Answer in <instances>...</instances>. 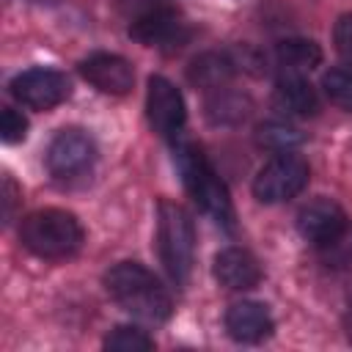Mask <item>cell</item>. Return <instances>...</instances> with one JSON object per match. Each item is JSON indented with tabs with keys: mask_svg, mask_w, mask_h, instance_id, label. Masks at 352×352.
Wrapping results in <instances>:
<instances>
[{
	"mask_svg": "<svg viewBox=\"0 0 352 352\" xmlns=\"http://www.w3.org/2000/svg\"><path fill=\"white\" fill-rule=\"evenodd\" d=\"M104 289L124 311L146 322H165L173 311L170 294L138 261H121L113 270H107Z\"/></svg>",
	"mask_w": 352,
	"mask_h": 352,
	"instance_id": "6da1fadb",
	"label": "cell"
},
{
	"mask_svg": "<svg viewBox=\"0 0 352 352\" xmlns=\"http://www.w3.org/2000/svg\"><path fill=\"white\" fill-rule=\"evenodd\" d=\"M176 162H179V170H182V179L190 190V195L195 198V204L223 228L234 231V220H236V212H234V204L228 198V190L226 184L220 182V176L214 173V168L209 165V160L204 157V151L192 143H182L176 148Z\"/></svg>",
	"mask_w": 352,
	"mask_h": 352,
	"instance_id": "7a4b0ae2",
	"label": "cell"
},
{
	"mask_svg": "<svg viewBox=\"0 0 352 352\" xmlns=\"http://www.w3.org/2000/svg\"><path fill=\"white\" fill-rule=\"evenodd\" d=\"M19 242L38 258H69L82 245V226L72 212L38 209L19 223Z\"/></svg>",
	"mask_w": 352,
	"mask_h": 352,
	"instance_id": "3957f363",
	"label": "cell"
},
{
	"mask_svg": "<svg viewBox=\"0 0 352 352\" xmlns=\"http://www.w3.org/2000/svg\"><path fill=\"white\" fill-rule=\"evenodd\" d=\"M157 248L168 275L176 283H184L192 272L195 228L190 214L173 201H160L157 206Z\"/></svg>",
	"mask_w": 352,
	"mask_h": 352,
	"instance_id": "277c9868",
	"label": "cell"
},
{
	"mask_svg": "<svg viewBox=\"0 0 352 352\" xmlns=\"http://www.w3.org/2000/svg\"><path fill=\"white\" fill-rule=\"evenodd\" d=\"M308 165L297 154H280L270 160L253 179V195L261 204H283L300 195L308 184Z\"/></svg>",
	"mask_w": 352,
	"mask_h": 352,
	"instance_id": "5b68a950",
	"label": "cell"
},
{
	"mask_svg": "<svg viewBox=\"0 0 352 352\" xmlns=\"http://www.w3.org/2000/svg\"><path fill=\"white\" fill-rule=\"evenodd\" d=\"M96 160V143L82 129H60L47 148V168L55 179H77L91 170Z\"/></svg>",
	"mask_w": 352,
	"mask_h": 352,
	"instance_id": "8992f818",
	"label": "cell"
},
{
	"mask_svg": "<svg viewBox=\"0 0 352 352\" xmlns=\"http://www.w3.org/2000/svg\"><path fill=\"white\" fill-rule=\"evenodd\" d=\"M8 88H11L14 99L30 110H52L72 91L66 74H60L55 69H28V72L16 74Z\"/></svg>",
	"mask_w": 352,
	"mask_h": 352,
	"instance_id": "52a82bcc",
	"label": "cell"
},
{
	"mask_svg": "<svg viewBox=\"0 0 352 352\" xmlns=\"http://www.w3.org/2000/svg\"><path fill=\"white\" fill-rule=\"evenodd\" d=\"M146 116H148V124L157 135L162 138H173L182 132L184 126V118H187V110H184V99L179 94V88L154 74L148 77V91H146Z\"/></svg>",
	"mask_w": 352,
	"mask_h": 352,
	"instance_id": "ba28073f",
	"label": "cell"
},
{
	"mask_svg": "<svg viewBox=\"0 0 352 352\" xmlns=\"http://www.w3.org/2000/svg\"><path fill=\"white\" fill-rule=\"evenodd\" d=\"M129 36L146 47H157V50H179L190 41V28L187 22L170 11V8H154L140 14L132 28Z\"/></svg>",
	"mask_w": 352,
	"mask_h": 352,
	"instance_id": "9c48e42d",
	"label": "cell"
},
{
	"mask_svg": "<svg viewBox=\"0 0 352 352\" xmlns=\"http://www.w3.org/2000/svg\"><path fill=\"white\" fill-rule=\"evenodd\" d=\"M297 228H300V234L308 239V242H314V245H327L330 239H336V236H341L346 228H349V223H346V214H344V209L336 204V201H330V198H316V201H311V204H305L302 209H300V214H297Z\"/></svg>",
	"mask_w": 352,
	"mask_h": 352,
	"instance_id": "30bf717a",
	"label": "cell"
},
{
	"mask_svg": "<svg viewBox=\"0 0 352 352\" xmlns=\"http://www.w3.org/2000/svg\"><path fill=\"white\" fill-rule=\"evenodd\" d=\"M80 74L94 88H99L102 94H113V96L129 94V88L135 82L132 63L126 58H121V55H113V52H94V55H88L80 63Z\"/></svg>",
	"mask_w": 352,
	"mask_h": 352,
	"instance_id": "8fae6325",
	"label": "cell"
},
{
	"mask_svg": "<svg viewBox=\"0 0 352 352\" xmlns=\"http://www.w3.org/2000/svg\"><path fill=\"white\" fill-rule=\"evenodd\" d=\"M214 278L220 280V286L231 292H245L261 280V267L250 250L226 248L214 256Z\"/></svg>",
	"mask_w": 352,
	"mask_h": 352,
	"instance_id": "7c38bea8",
	"label": "cell"
},
{
	"mask_svg": "<svg viewBox=\"0 0 352 352\" xmlns=\"http://www.w3.org/2000/svg\"><path fill=\"white\" fill-rule=\"evenodd\" d=\"M226 330L236 341H261L272 333L270 308L256 300H239L226 311Z\"/></svg>",
	"mask_w": 352,
	"mask_h": 352,
	"instance_id": "4fadbf2b",
	"label": "cell"
},
{
	"mask_svg": "<svg viewBox=\"0 0 352 352\" xmlns=\"http://www.w3.org/2000/svg\"><path fill=\"white\" fill-rule=\"evenodd\" d=\"M275 102L292 116H316L319 96L300 72H283L275 82Z\"/></svg>",
	"mask_w": 352,
	"mask_h": 352,
	"instance_id": "5bb4252c",
	"label": "cell"
},
{
	"mask_svg": "<svg viewBox=\"0 0 352 352\" xmlns=\"http://www.w3.org/2000/svg\"><path fill=\"white\" fill-rule=\"evenodd\" d=\"M239 72L236 66V58H234V50H226V52H204L198 55L190 69H187V77L195 88H206V91H217L220 85H226L234 74Z\"/></svg>",
	"mask_w": 352,
	"mask_h": 352,
	"instance_id": "9a60e30c",
	"label": "cell"
},
{
	"mask_svg": "<svg viewBox=\"0 0 352 352\" xmlns=\"http://www.w3.org/2000/svg\"><path fill=\"white\" fill-rule=\"evenodd\" d=\"M275 55L286 72H305L322 63V50L311 38H286L278 44Z\"/></svg>",
	"mask_w": 352,
	"mask_h": 352,
	"instance_id": "2e32d148",
	"label": "cell"
},
{
	"mask_svg": "<svg viewBox=\"0 0 352 352\" xmlns=\"http://www.w3.org/2000/svg\"><path fill=\"white\" fill-rule=\"evenodd\" d=\"M248 113H250V99L223 88H217V94L206 102V116L214 124H239L248 118Z\"/></svg>",
	"mask_w": 352,
	"mask_h": 352,
	"instance_id": "e0dca14e",
	"label": "cell"
},
{
	"mask_svg": "<svg viewBox=\"0 0 352 352\" xmlns=\"http://www.w3.org/2000/svg\"><path fill=\"white\" fill-rule=\"evenodd\" d=\"M256 143L261 148H267V151L286 154V151H292V148H297L302 143V135L294 126L283 124V121H267V124H261L256 129Z\"/></svg>",
	"mask_w": 352,
	"mask_h": 352,
	"instance_id": "ac0fdd59",
	"label": "cell"
},
{
	"mask_svg": "<svg viewBox=\"0 0 352 352\" xmlns=\"http://www.w3.org/2000/svg\"><path fill=\"white\" fill-rule=\"evenodd\" d=\"M327 99L344 110H352V66H336L322 77Z\"/></svg>",
	"mask_w": 352,
	"mask_h": 352,
	"instance_id": "d6986e66",
	"label": "cell"
},
{
	"mask_svg": "<svg viewBox=\"0 0 352 352\" xmlns=\"http://www.w3.org/2000/svg\"><path fill=\"white\" fill-rule=\"evenodd\" d=\"M104 349H113V352H143V349H154V338H148L140 327L121 324L104 338Z\"/></svg>",
	"mask_w": 352,
	"mask_h": 352,
	"instance_id": "ffe728a7",
	"label": "cell"
},
{
	"mask_svg": "<svg viewBox=\"0 0 352 352\" xmlns=\"http://www.w3.org/2000/svg\"><path fill=\"white\" fill-rule=\"evenodd\" d=\"M0 132H3V140H6V143H19V140H25V132H28L25 116L16 113L14 107H3V126H0Z\"/></svg>",
	"mask_w": 352,
	"mask_h": 352,
	"instance_id": "44dd1931",
	"label": "cell"
},
{
	"mask_svg": "<svg viewBox=\"0 0 352 352\" xmlns=\"http://www.w3.org/2000/svg\"><path fill=\"white\" fill-rule=\"evenodd\" d=\"M333 41H336V50L341 52V58L352 63V14H344V16L336 22Z\"/></svg>",
	"mask_w": 352,
	"mask_h": 352,
	"instance_id": "7402d4cb",
	"label": "cell"
},
{
	"mask_svg": "<svg viewBox=\"0 0 352 352\" xmlns=\"http://www.w3.org/2000/svg\"><path fill=\"white\" fill-rule=\"evenodd\" d=\"M346 330H349V344H352V305H349V314H346Z\"/></svg>",
	"mask_w": 352,
	"mask_h": 352,
	"instance_id": "603a6c76",
	"label": "cell"
}]
</instances>
